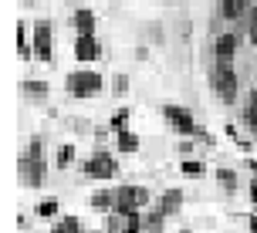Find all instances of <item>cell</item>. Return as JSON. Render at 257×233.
<instances>
[{"label":"cell","mask_w":257,"mask_h":233,"mask_svg":"<svg viewBox=\"0 0 257 233\" xmlns=\"http://www.w3.org/2000/svg\"><path fill=\"white\" fill-rule=\"evenodd\" d=\"M17 172H21V179H24L27 186H41V182H44L48 162H44V145H41V139H31V145H27V155H21V166H17Z\"/></svg>","instance_id":"1"},{"label":"cell","mask_w":257,"mask_h":233,"mask_svg":"<svg viewBox=\"0 0 257 233\" xmlns=\"http://www.w3.org/2000/svg\"><path fill=\"white\" fill-rule=\"evenodd\" d=\"M64 88H68V95H75V98H91V95H98L105 88V78L95 75V71H71L68 81H64Z\"/></svg>","instance_id":"2"},{"label":"cell","mask_w":257,"mask_h":233,"mask_svg":"<svg viewBox=\"0 0 257 233\" xmlns=\"http://www.w3.org/2000/svg\"><path fill=\"white\" fill-rule=\"evenodd\" d=\"M210 85H213V91L220 95V102L230 105L233 98H237V71H233V65H217L210 71Z\"/></svg>","instance_id":"3"},{"label":"cell","mask_w":257,"mask_h":233,"mask_svg":"<svg viewBox=\"0 0 257 233\" xmlns=\"http://www.w3.org/2000/svg\"><path fill=\"white\" fill-rule=\"evenodd\" d=\"M153 196L146 186H118L115 189V213H132V209L146 206Z\"/></svg>","instance_id":"4"},{"label":"cell","mask_w":257,"mask_h":233,"mask_svg":"<svg viewBox=\"0 0 257 233\" xmlns=\"http://www.w3.org/2000/svg\"><path fill=\"white\" fill-rule=\"evenodd\" d=\"M81 169H85V176H88V179H112V176L118 172V162L105 152V149H98V152H91V159Z\"/></svg>","instance_id":"5"},{"label":"cell","mask_w":257,"mask_h":233,"mask_svg":"<svg viewBox=\"0 0 257 233\" xmlns=\"http://www.w3.org/2000/svg\"><path fill=\"white\" fill-rule=\"evenodd\" d=\"M163 118L169 122V129L176 132V135H196V129H200L183 105H163Z\"/></svg>","instance_id":"6"},{"label":"cell","mask_w":257,"mask_h":233,"mask_svg":"<svg viewBox=\"0 0 257 233\" xmlns=\"http://www.w3.org/2000/svg\"><path fill=\"white\" fill-rule=\"evenodd\" d=\"M34 58L38 61H51L54 58V34L48 21H38L34 24Z\"/></svg>","instance_id":"7"},{"label":"cell","mask_w":257,"mask_h":233,"mask_svg":"<svg viewBox=\"0 0 257 233\" xmlns=\"http://www.w3.org/2000/svg\"><path fill=\"white\" fill-rule=\"evenodd\" d=\"M237 48H240V38H237V34H220L217 44H213L217 65H233V58H237Z\"/></svg>","instance_id":"8"},{"label":"cell","mask_w":257,"mask_h":233,"mask_svg":"<svg viewBox=\"0 0 257 233\" xmlns=\"http://www.w3.org/2000/svg\"><path fill=\"white\" fill-rule=\"evenodd\" d=\"M75 58L78 61H98V58H102V44H98V38H95V34H81V38H75Z\"/></svg>","instance_id":"9"},{"label":"cell","mask_w":257,"mask_h":233,"mask_svg":"<svg viewBox=\"0 0 257 233\" xmlns=\"http://www.w3.org/2000/svg\"><path fill=\"white\" fill-rule=\"evenodd\" d=\"M183 199H186V196H183V189H166V193L159 196V216H163V220H166V216H176V213H180L183 209Z\"/></svg>","instance_id":"10"},{"label":"cell","mask_w":257,"mask_h":233,"mask_svg":"<svg viewBox=\"0 0 257 233\" xmlns=\"http://www.w3.org/2000/svg\"><path fill=\"white\" fill-rule=\"evenodd\" d=\"M250 0H220V17L223 21H240V17H247L250 14Z\"/></svg>","instance_id":"11"},{"label":"cell","mask_w":257,"mask_h":233,"mask_svg":"<svg viewBox=\"0 0 257 233\" xmlns=\"http://www.w3.org/2000/svg\"><path fill=\"white\" fill-rule=\"evenodd\" d=\"M71 24H75V38H81V34H95V14H91L88 7H78L75 17H71Z\"/></svg>","instance_id":"12"},{"label":"cell","mask_w":257,"mask_h":233,"mask_svg":"<svg viewBox=\"0 0 257 233\" xmlns=\"http://www.w3.org/2000/svg\"><path fill=\"white\" fill-rule=\"evenodd\" d=\"M91 209H98V213H115V189L108 193V189H98V193H91Z\"/></svg>","instance_id":"13"},{"label":"cell","mask_w":257,"mask_h":233,"mask_svg":"<svg viewBox=\"0 0 257 233\" xmlns=\"http://www.w3.org/2000/svg\"><path fill=\"white\" fill-rule=\"evenodd\" d=\"M118 139V152H125V155H132V152H139V135H136V132L132 129H122V132H115Z\"/></svg>","instance_id":"14"},{"label":"cell","mask_w":257,"mask_h":233,"mask_svg":"<svg viewBox=\"0 0 257 233\" xmlns=\"http://www.w3.org/2000/svg\"><path fill=\"white\" fill-rule=\"evenodd\" d=\"M51 233H85V226H81L78 216H61V220L51 226Z\"/></svg>","instance_id":"15"},{"label":"cell","mask_w":257,"mask_h":233,"mask_svg":"<svg viewBox=\"0 0 257 233\" xmlns=\"http://www.w3.org/2000/svg\"><path fill=\"white\" fill-rule=\"evenodd\" d=\"M244 122L257 132V88L247 95V102H244Z\"/></svg>","instance_id":"16"},{"label":"cell","mask_w":257,"mask_h":233,"mask_svg":"<svg viewBox=\"0 0 257 233\" xmlns=\"http://www.w3.org/2000/svg\"><path fill=\"white\" fill-rule=\"evenodd\" d=\"M217 182L223 186V193H237V189H240L237 172H230V169H217Z\"/></svg>","instance_id":"17"},{"label":"cell","mask_w":257,"mask_h":233,"mask_svg":"<svg viewBox=\"0 0 257 233\" xmlns=\"http://www.w3.org/2000/svg\"><path fill=\"white\" fill-rule=\"evenodd\" d=\"M142 226H146V216H142L139 209H132V213H125V223H122V233H139Z\"/></svg>","instance_id":"18"},{"label":"cell","mask_w":257,"mask_h":233,"mask_svg":"<svg viewBox=\"0 0 257 233\" xmlns=\"http://www.w3.org/2000/svg\"><path fill=\"white\" fill-rule=\"evenodd\" d=\"M17 54H21L24 61H31V58H34V44L27 41V34H24V24L17 27Z\"/></svg>","instance_id":"19"},{"label":"cell","mask_w":257,"mask_h":233,"mask_svg":"<svg viewBox=\"0 0 257 233\" xmlns=\"http://www.w3.org/2000/svg\"><path fill=\"white\" fill-rule=\"evenodd\" d=\"M71 162H75V145H61V149H58V159H54V166L68 169Z\"/></svg>","instance_id":"20"},{"label":"cell","mask_w":257,"mask_h":233,"mask_svg":"<svg viewBox=\"0 0 257 233\" xmlns=\"http://www.w3.org/2000/svg\"><path fill=\"white\" fill-rule=\"evenodd\" d=\"M58 209H61V206H58V199H54V196H51V199H41V203H38V216L51 220V216H58Z\"/></svg>","instance_id":"21"},{"label":"cell","mask_w":257,"mask_h":233,"mask_svg":"<svg viewBox=\"0 0 257 233\" xmlns=\"http://www.w3.org/2000/svg\"><path fill=\"white\" fill-rule=\"evenodd\" d=\"M180 169H183V176H203V172H206L200 159H183V162H180Z\"/></svg>","instance_id":"22"},{"label":"cell","mask_w":257,"mask_h":233,"mask_svg":"<svg viewBox=\"0 0 257 233\" xmlns=\"http://www.w3.org/2000/svg\"><path fill=\"white\" fill-rule=\"evenodd\" d=\"M44 81H38V78H31V81H24V95H31V98H41L44 95Z\"/></svg>","instance_id":"23"},{"label":"cell","mask_w":257,"mask_h":233,"mask_svg":"<svg viewBox=\"0 0 257 233\" xmlns=\"http://www.w3.org/2000/svg\"><path fill=\"white\" fill-rule=\"evenodd\" d=\"M247 41L257 44V7H250V14H247Z\"/></svg>","instance_id":"24"},{"label":"cell","mask_w":257,"mask_h":233,"mask_svg":"<svg viewBox=\"0 0 257 233\" xmlns=\"http://www.w3.org/2000/svg\"><path fill=\"white\" fill-rule=\"evenodd\" d=\"M112 91H115V95H125V91H128V78L115 75V78H112Z\"/></svg>","instance_id":"25"},{"label":"cell","mask_w":257,"mask_h":233,"mask_svg":"<svg viewBox=\"0 0 257 233\" xmlns=\"http://www.w3.org/2000/svg\"><path fill=\"white\" fill-rule=\"evenodd\" d=\"M125 122H128V108H122V112H118V115L112 118V129L122 132V129H125Z\"/></svg>","instance_id":"26"},{"label":"cell","mask_w":257,"mask_h":233,"mask_svg":"<svg viewBox=\"0 0 257 233\" xmlns=\"http://www.w3.org/2000/svg\"><path fill=\"white\" fill-rule=\"evenodd\" d=\"M180 152H183V155L193 152V142H190V139H183V142H180Z\"/></svg>","instance_id":"27"},{"label":"cell","mask_w":257,"mask_h":233,"mask_svg":"<svg viewBox=\"0 0 257 233\" xmlns=\"http://www.w3.org/2000/svg\"><path fill=\"white\" fill-rule=\"evenodd\" d=\"M250 199H254V203H257V176H254V179H250Z\"/></svg>","instance_id":"28"},{"label":"cell","mask_w":257,"mask_h":233,"mask_svg":"<svg viewBox=\"0 0 257 233\" xmlns=\"http://www.w3.org/2000/svg\"><path fill=\"white\" fill-rule=\"evenodd\" d=\"M250 233H257V213L250 216Z\"/></svg>","instance_id":"29"},{"label":"cell","mask_w":257,"mask_h":233,"mask_svg":"<svg viewBox=\"0 0 257 233\" xmlns=\"http://www.w3.org/2000/svg\"><path fill=\"white\" fill-rule=\"evenodd\" d=\"M180 233H190V230H180Z\"/></svg>","instance_id":"30"},{"label":"cell","mask_w":257,"mask_h":233,"mask_svg":"<svg viewBox=\"0 0 257 233\" xmlns=\"http://www.w3.org/2000/svg\"><path fill=\"white\" fill-rule=\"evenodd\" d=\"M75 4H78V0H75Z\"/></svg>","instance_id":"31"}]
</instances>
